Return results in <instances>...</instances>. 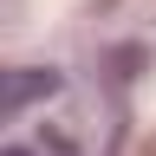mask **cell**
<instances>
[{"label":"cell","instance_id":"obj_2","mask_svg":"<svg viewBox=\"0 0 156 156\" xmlns=\"http://www.w3.org/2000/svg\"><path fill=\"white\" fill-rule=\"evenodd\" d=\"M0 156H65V143L58 136H39V143H7Z\"/></svg>","mask_w":156,"mask_h":156},{"label":"cell","instance_id":"obj_1","mask_svg":"<svg viewBox=\"0 0 156 156\" xmlns=\"http://www.w3.org/2000/svg\"><path fill=\"white\" fill-rule=\"evenodd\" d=\"M58 91V72L52 65H0V124L26 117L33 104H46Z\"/></svg>","mask_w":156,"mask_h":156}]
</instances>
